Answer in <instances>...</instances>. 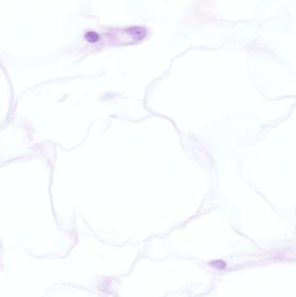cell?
Masks as SVG:
<instances>
[{
    "label": "cell",
    "mask_w": 296,
    "mask_h": 297,
    "mask_svg": "<svg viewBox=\"0 0 296 297\" xmlns=\"http://www.w3.org/2000/svg\"><path fill=\"white\" fill-rule=\"evenodd\" d=\"M86 38L89 42H96L98 38H99V37H98V36L96 34V33L89 32V33H87V35H86Z\"/></svg>",
    "instance_id": "obj_1"
}]
</instances>
